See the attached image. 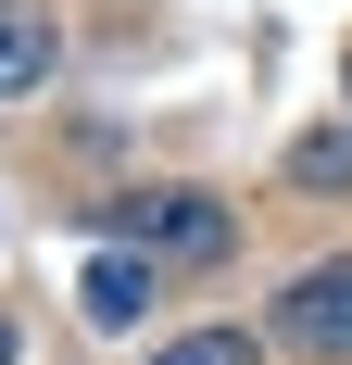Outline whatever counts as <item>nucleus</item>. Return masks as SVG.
<instances>
[{
	"mask_svg": "<svg viewBox=\"0 0 352 365\" xmlns=\"http://www.w3.org/2000/svg\"><path fill=\"white\" fill-rule=\"evenodd\" d=\"M101 227L139 240V252H227V215L202 189H126V202H101Z\"/></svg>",
	"mask_w": 352,
	"mask_h": 365,
	"instance_id": "nucleus-1",
	"label": "nucleus"
},
{
	"mask_svg": "<svg viewBox=\"0 0 352 365\" xmlns=\"http://www.w3.org/2000/svg\"><path fill=\"white\" fill-rule=\"evenodd\" d=\"M277 340H289V353H315V365H340V353H352V252H340V264H302V277H289V302H277Z\"/></svg>",
	"mask_w": 352,
	"mask_h": 365,
	"instance_id": "nucleus-2",
	"label": "nucleus"
},
{
	"mask_svg": "<svg viewBox=\"0 0 352 365\" xmlns=\"http://www.w3.org/2000/svg\"><path fill=\"white\" fill-rule=\"evenodd\" d=\"M63 63V26L38 13V0H0V101H38Z\"/></svg>",
	"mask_w": 352,
	"mask_h": 365,
	"instance_id": "nucleus-3",
	"label": "nucleus"
},
{
	"mask_svg": "<svg viewBox=\"0 0 352 365\" xmlns=\"http://www.w3.org/2000/svg\"><path fill=\"white\" fill-rule=\"evenodd\" d=\"M139 302H151V264H126V252L88 264V328H139Z\"/></svg>",
	"mask_w": 352,
	"mask_h": 365,
	"instance_id": "nucleus-4",
	"label": "nucleus"
},
{
	"mask_svg": "<svg viewBox=\"0 0 352 365\" xmlns=\"http://www.w3.org/2000/svg\"><path fill=\"white\" fill-rule=\"evenodd\" d=\"M289 177H302V189H352V126H315V139H289Z\"/></svg>",
	"mask_w": 352,
	"mask_h": 365,
	"instance_id": "nucleus-5",
	"label": "nucleus"
},
{
	"mask_svg": "<svg viewBox=\"0 0 352 365\" xmlns=\"http://www.w3.org/2000/svg\"><path fill=\"white\" fill-rule=\"evenodd\" d=\"M151 365H264V340L252 328H189V340H164Z\"/></svg>",
	"mask_w": 352,
	"mask_h": 365,
	"instance_id": "nucleus-6",
	"label": "nucleus"
},
{
	"mask_svg": "<svg viewBox=\"0 0 352 365\" xmlns=\"http://www.w3.org/2000/svg\"><path fill=\"white\" fill-rule=\"evenodd\" d=\"M0 365H13V328H0Z\"/></svg>",
	"mask_w": 352,
	"mask_h": 365,
	"instance_id": "nucleus-7",
	"label": "nucleus"
},
{
	"mask_svg": "<svg viewBox=\"0 0 352 365\" xmlns=\"http://www.w3.org/2000/svg\"><path fill=\"white\" fill-rule=\"evenodd\" d=\"M340 76H352V63H340Z\"/></svg>",
	"mask_w": 352,
	"mask_h": 365,
	"instance_id": "nucleus-8",
	"label": "nucleus"
}]
</instances>
